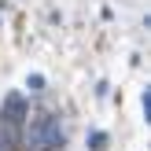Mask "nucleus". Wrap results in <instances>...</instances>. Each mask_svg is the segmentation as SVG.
I'll return each instance as SVG.
<instances>
[{"label":"nucleus","instance_id":"1","mask_svg":"<svg viewBox=\"0 0 151 151\" xmlns=\"http://www.w3.org/2000/svg\"><path fill=\"white\" fill-rule=\"evenodd\" d=\"M26 151H59L63 147V122L55 114H33L22 133Z\"/></svg>","mask_w":151,"mask_h":151},{"label":"nucleus","instance_id":"2","mask_svg":"<svg viewBox=\"0 0 151 151\" xmlns=\"http://www.w3.org/2000/svg\"><path fill=\"white\" fill-rule=\"evenodd\" d=\"M22 118H26V100H22L19 92H11L4 100V111H0V122H7V125H19Z\"/></svg>","mask_w":151,"mask_h":151},{"label":"nucleus","instance_id":"3","mask_svg":"<svg viewBox=\"0 0 151 151\" xmlns=\"http://www.w3.org/2000/svg\"><path fill=\"white\" fill-rule=\"evenodd\" d=\"M103 144H107V133H100V129L88 133V147H92V151H103Z\"/></svg>","mask_w":151,"mask_h":151},{"label":"nucleus","instance_id":"4","mask_svg":"<svg viewBox=\"0 0 151 151\" xmlns=\"http://www.w3.org/2000/svg\"><path fill=\"white\" fill-rule=\"evenodd\" d=\"M41 85H44V78H41V74H33V78L26 81V88H29V92H37V88H41Z\"/></svg>","mask_w":151,"mask_h":151},{"label":"nucleus","instance_id":"5","mask_svg":"<svg viewBox=\"0 0 151 151\" xmlns=\"http://www.w3.org/2000/svg\"><path fill=\"white\" fill-rule=\"evenodd\" d=\"M140 103H144V114L151 118V92H144V96H140Z\"/></svg>","mask_w":151,"mask_h":151},{"label":"nucleus","instance_id":"6","mask_svg":"<svg viewBox=\"0 0 151 151\" xmlns=\"http://www.w3.org/2000/svg\"><path fill=\"white\" fill-rule=\"evenodd\" d=\"M59 151H63V147H59Z\"/></svg>","mask_w":151,"mask_h":151}]
</instances>
